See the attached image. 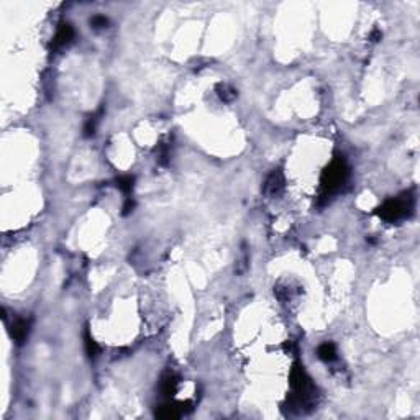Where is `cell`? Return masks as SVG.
I'll return each mask as SVG.
<instances>
[{
    "instance_id": "obj_3",
    "label": "cell",
    "mask_w": 420,
    "mask_h": 420,
    "mask_svg": "<svg viewBox=\"0 0 420 420\" xmlns=\"http://www.w3.org/2000/svg\"><path fill=\"white\" fill-rule=\"evenodd\" d=\"M284 174L281 169H273L271 171V174L266 177V181L263 184V192L264 196H268L271 199L274 197H279L284 191Z\"/></svg>"
},
{
    "instance_id": "obj_4",
    "label": "cell",
    "mask_w": 420,
    "mask_h": 420,
    "mask_svg": "<svg viewBox=\"0 0 420 420\" xmlns=\"http://www.w3.org/2000/svg\"><path fill=\"white\" fill-rule=\"evenodd\" d=\"M76 36V32L71 23H61L56 30V35L53 38V43L51 46L54 50H61V48H66L67 44H71L73 40Z\"/></svg>"
},
{
    "instance_id": "obj_1",
    "label": "cell",
    "mask_w": 420,
    "mask_h": 420,
    "mask_svg": "<svg viewBox=\"0 0 420 420\" xmlns=\"http://www.w3.org/2000/svg\"><path fill=\"white\" fill-rule=\"evenodd\" d=\"M349 176V168L346 165V159L343 156L333 158V161L323 169L320 184H322V194L320 197L323 200H329L332 194H335L341 185L346 182Z\"/></svg>"
},
{
    "instance_id": "obj_7",
    "label": "cell",
    "mask_w": 420,
    "mask_h": 420,
    "mask_svg": "<svg viewBox=\"0 0 420 420\" xmlns=\"http://www.w3.org/2000/svg\"><path fill=\"white\" fill-rule=\"evenodd\" d=\"M177 386H179V378L174 375V372H166V375L161 378L159 389H161L162 395H166V398H173V395L177 392Z\"/></svg>"
},
{
    "instance_id": "obj_10",
    "label": "cell",
    "mask_w": 420,
    "mask_h": 420,
    "mask_svg": "<svg viewBox=\"0 0 420 420\" xmlns=\"http://www.w3.org/2000/svg\"><path fill=\"white\" fill-rule=\"evenodd\" d=\"M84 345H85V353L90 358V360H96L100 353V346L97 345V341L94 340V337L90 335L89 330L84 332Z\"/></svg>"
},
{
    "instance_id": "obj_12",
    "label": "cell",
    "mask_w": 420,
    "mask_h": 420,
    "mask_svg": "<svg viewBox=\"0 0 420 420\" xmlns=\"http://www.w3.org/2000/svg\"><path fill=\"white\" fill-rule=\"evenodd\" d=\"M115 182H116V188L125 194L127 197H130V194L133 191V185H135V177L133 176H122L116 179Z\"/></svg>"
},
{
    "instance_id": "obj_2",
    "label": "cell",
    "mask_w": 420,
    "mask_h": 420,
    "mask_svg": "<svg viewBox=\"0 0 420 420\" xmlns=\"http://www.w3.org/2000/svg\"><path fill=\"white\" fill-rule=\"evenodd\" d=\"M414 208V197L410 196L409 192L402 194L399 197L387 199L381 207L376 208V215L379 219H383L384 222H399L412 212Z\"/></svg>"
},
{
    "instance_id": "obj_5",
    "label": "cell",
    "mask_w": 420,
    "mask_h": 420,
    "mask_svg": "<svg viewBox=\"0 0 420 420\" xmlns=\"http://www.w3.org/2000/svg\"><path fill=\"white\" fill-rule=\"evenodd\" d=\"M30 320L27 318H15L13 323L10 325V337L17 345H23L28 338L30 333Z\"/></svg>"
},
{
    "instance_id": "obj_14",
    "label": "cell",
    "mask_w": 420,
    "mask_h": 420,
    "mask_svg": "<svg viewBox=\"0 0 420 420\" xmlns=\"http://www.w3.org/2000/svg\"><path fill=\"white\" fill-rule=\"evenodd\" d=\"M133 208H135V200L131 199V197H127L125 204H123V215L131 214V212H133Z\"/></svg>"
},
{
    "instance_id": "obj_11",
    "label": "cell",
    "mask_w": 420,
    "mask_h": 420,
    "mask_svg": "<svg viewBox=\"0 0 420 420\" xmlns=\"http://www.w3.org/2000/svg\"><path fill=\"white\" fill-rule=\"evenodd\" d=\"M102 113H104V108H100V110L96 115H90L89 119H87V122H85V125H84V136L85 138H90V136L96 135L97 123L100 120V116H102Z\"/></svg>"
},
{
    "instance_id": "obj_15",
    "label": "cell",
    "mask_w": 420,
    "mask_h": 420,
    "mask_svg": "<svg viewBox=\"0 0 420 420\" xmlns=\"http://www.w3.org/2000/svg\"><path fill=\"white\" fill-rule=\"evenodd\" d=\"M381 38H383V33H381V30H379V28H375V30L371 32V35H369V40H371L372 43L379 41Z\"/></svg>"
},
{
    "instance_id": "obj_9",
    "label": "cell",
    "mask_w": 420,
    "mask_h": 420,
    "mask_svg": "<svg viewBox=\"0 0 420 420\" xmlns=\"http://www.w3.org/2000/svg\"><path fill=\"white\" fill-rule=\"evenodd\" d=\"M215 90H217V96H219V99L222 100V102H227V104L233 102V100H235L237 96H238V92L233 89L230 84H225V82H220L215 87Z\"/></svg>"
},
{
    "instance_id": "obj_13",
    "label": "cell",
    "mask_w": 420,
    "mask_h": 420,
    "mask_svg": "<svg viewBox=\"0 0 420 420\" xmlns=\"http://www.w3.org/2000/svg\"><path fill=\"white\" fill-rule=\"evenodd\" d=\"M90 28L92 30H96V32H100V30H105L108 28V25H110V21H108L107 17H104V15H96V17H92L90 18Z\"/></svg>"
},
{
    "instance_id": "obj_6",
    "label": "cell",
    "mask_w": 420,
    "mask_h": 420,
    "mask_svg": "<svg viewBox=\"0 0 420 420\" xmlns=\"http://www.w3.org/2000/svg\"><path fill=\"white\" fill-rule=\"evenodd\" d=\"M184 414V409H182V402L181 404H176V402H168V404H162L156 409V417L159 418H177Z\"/></svg>"
},
{
    "instance_id": "obj_8",
    "label": "cell",
    "mask_w": 420,
    "mask_h": 420,
    "mask_svg": "<svg viewBox=\"0 0 420 420\" xmlns=\"http://www.w3.org/2000/svg\"><path fill=\"white\" fill-rule=\"evenodd\" d=\"M317 356L320 358L323 363H332L337 360V348L330 341H325L317 349Z\"/></svg>"
}]
</instances>
